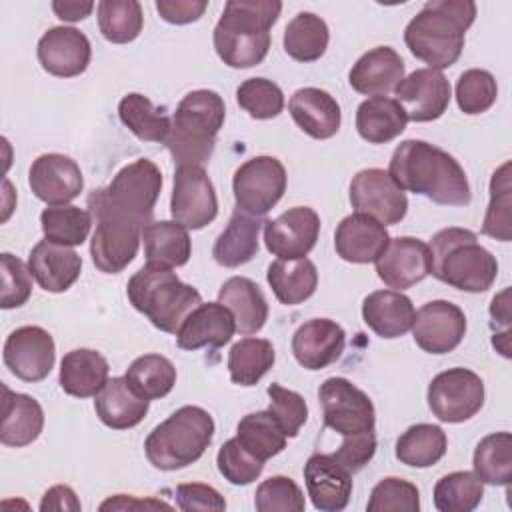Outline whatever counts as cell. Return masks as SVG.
<instances>
[{
    "label": "cell",
    "instance_id": "obj_1",
    "mask_svg": "<svg viewBox=\"0 0 512 512\" xmlns=\"http://www.w3.org/2000/svg\"><path fill=\"white\" fill-rule=\"evenodd\" d=\"M388 174L398 188L442 206H466L472 198L466 172L458 160L424 140L400 142L390 158Z\"/></svg>",
    "mask_w": 512,
    "mask_h": 512
},
{
    "label": "cell",
    "instance_id": "obj_2",
    "mask_svg": "<svg viewBox=\"0 0 512 512\" xmlns=\"http://www.w3.org/2000/svg\"><path fill=\"white\" fill-rule=\"evenodd\" d=\"M476 18L470 0H430L408 22L404 42L412 56L434 70L452 66L464 48V34Z\"/></svg>",
    "mask_w": 512,
    "mask_h": 512
},
{
    "label": "cell",
    "instance_id": "obj_3",
    "mask_svg": "<svg viewBox=\"0 0 512 512\" xmlns=\"http://www.w3.org/2000/svg\"><path fill=\"white\" fill-rule=\"evenodd\" d=\"M282 10L278 0H230L214 26V48L230 68L258 66L270 48V28Z\"/></svg>",
    "mask_w": 512,
    "mask_h": 512
},
{
    "label": "cell",
    "instance_id": "obj_4",
    "mask_svg": "<svg viewBox=\"0 0 512 512\" xmlns=\"http://www.w3.org/2000/svg\"><path fill=\"white\" fill-rule=\"evenodd\" d=\"M428 248L432 256L430 274L456 290L486 292L498 276L494 254L478 244L472 230L442 228L432 236Z\"/></svg>",
    "mask_w": 512,
    "mask_h": 512
},
{
    "label": "cell",
    "instance_id": "obj_5",
    "mask_svg": "<svg viewBox=\"0 0 512 512\" xmlns=\"http://www.w3.org/2000/svg\"><path fill=\"white\" fill-rule=\"evenodd\" d=\"M130 304L144 314L152 326L176 334L186 316L202 304L200 292L184 284L172 268L160 264L142 266L126 284Z\"/></svg>",
    "mask_w": 512,
    "mask_h": 512
},
{
    "label": "cell",
    "instance_id": "obj_6",
    "mask_svg": "<svg viewBox=\"0 0 512 512\" xmlns=\"http://www.w3.org/2000/svg\"><path fill=\"white\" fill-rule=\"evenodd\" d=\"M226 106L214 90L188 92L172 116V128L164 140L178 166H202L214 152L216 134L224 126Z\"/></svg>",
    "mask_w": 512,
    "mask_h": 512
},
{
    "label": "cell",
    "instance_id": "obj_7",
    "mask_svg": "<svg viewBox=\"0 0 512 512\" xmlns=\"http://www.w3.org/2000/svg\"><path fill=\"white\" fill-rule=\"evenodd\" d=\"M214 438V420L200 406H182L146 438L144 452L158 470H180L196 462Z\"/></svg>",
    "mask_w": 512,
    "mask_h": 512
},
{
    "label": "cell",
    "instance_id": "obj_8",
    "mask_svg": "<svg viewBox=\"0 0 512 512\" xmlns=\"http://www.w3.org/2000/svg\"><path fill=\"white\" fill-rule=\"evenodd\" d=\"M160 190V168L148 158H138L120 168L108 186L88 194V212L116 214L144 228L152 222Z\"/></svg>",
    "mask_w": 512,
    "mask_h": 512
},
{
    "label": "cell",
    "instance_id": "obj_9",
    "mask_svg": "<svg viewBox=\"0 0 512 512\" xmlns=\"http://www.w3.org/2000/svg\"><path fill=\"white\" fill-rule=\"evenodd\" d=\"M232 192L238 210L264 216L286 192V168L274 156H254L236 168Z\"/></svg>",
    "mask_w": 512,
    "mask_h": 512
},
{
    "label": "cell",
    "instance_id": "obj_10",
    "mask_svg": "<svg viewBox=\"0 0 512 512\" xmlns=\"http://www.w3.org/2000/svg\"><path fill=\"white\" fill-rule=\"evenodd\" d=\"M484 404V382L468 368H448L428 384L432 414L448 424L470 420Z\"/></svg>",
    "mask_w": 512,
    "mask_h": 512
},
{
    "label": "cell",
    "instance_id": "obj_11",
    "mask_svg": "<svg viewBox=\"0 0 512 512\" xmlns=\"http://www.w3.org/2000/svg\"><path fill=\"white\" fill-rule=\"evenodd\" d=\"M318 400L322 404L324 424L340 436H354L374 430L376 412L370 396L350 380L332 376L320 384Z\"/></svg>",
    "mask_w": 512,
    "mask_h": 512
},
{
    "label": "cell",
    "instance_id": "obj_12",
    "mask_svg": "<svg viewBox=\"0 0 512 512\" xmlns=\"http://www.w3.org/2000/svg\"><path fill=\"white\" fill-rule=\"evenodd\" d=\"M170 214L176 222L190 230H200L216 218V190L202 166L184 164L176 168Z\"/></svg>",
    "mask_w": 512,
    "mask_h": 512
},
{
    "label": "cell",
    "instance_id": "obj_13",
    "mask_svg": "<svg viewBox=\"0 0 512 512\" xmlns=\"http://www.w3.org/2000/svg\"><path fill=\"white\" fill-rule=\"evenodd\" d=\"M350 204L384 226L398 224L408 212V198L382 168H364L350 182Z\"/></svg>",
    "mask_w": 512,
    "mask_h": 512
},
{
    "label": "cell",
    "instance_id": "obj_14",
    "mask_svg": "<svg viewBox=\"0 0 512 512\" xmlns=\"http://www.w3.org/2000/svg\"><path fill=\"white\" fill-rule=\"evenodd\" d=\"M92 220H96L90 240L94 266L104 274L122 272L136 258L144 228L116 214H94Z\"/></svg>",
    "mask_w": 512,
    "mask_h": 512
},
{
    "label": "cell",
    "instance_id": "obj_15",
    "mask_svg": "<svg viewBox=\"0 0 512 512\" xmlns=\"http://www.w3.org/2000/svg\"><path fill=\"white\" fill-rule=\"evenodd\" d=\"M6 368L24 382L44 380L56 362V346L48 330L40 326H20L4 342Z\"/></svg>",
    "mask_w": 512,
    "mask_h": 512
},
{
    "label": "cell",
    "instance_id": "obj_16",
    "mask_svg": "<svg viewBox=\"0 0 512 512\" xmlns=\"http://www.w3.org/2000/svg\"><path fill=\"white\" fill-rule=\"evenodd\" d=\"M320 216L310 206H296L264 222V244L280 260L306 258L316 246Z\"/></svg>",
    "mask_w": 512,
    "mask_h": 512
},
{
    "label": "cell",
    "instance_id": "obj_17",
    "mask_svg": "<svg viewBox=\"0 0 512 512\" xmlns=\"http://www.w3.org/2000/svg\"><path fill=\"white\" fill-rule=\"evenodd\" d=\"M394 94L406 118L412 122L438 120L448 110L452 98L450 82L434 68H418L404 76L394 88Z\"/></svg>",
    "mask_w": 512,
    "mask_h": 512
},
{
    "label": "cell",
    "instance_id": "obj_18",
    "mask_svg": "<svg viewBox=\"0 0 512 512\" xmlns=\"http://www.w3.org/2000/svg\"><path fill=\"white\" fill-rule=\"evenodd\" d=\"M466 334V316L460 306L448 300L424 304L412 324L414 342L428 354L452 352Z\"/></svg>",
    "mask_w": 512,
    "mask_h": 512
},
{
    "label": "cell",
    "instance_id": "obj_19",
    "mask_svg": "<svg viewBox=\"0 0 512 512\" xmlns=\"http://www.w3.org/2000/svg\"><path fill=\"white\" fill-rule=\"evenodd\" d=\"M28 186L32 194L48 206H64L84 188L80 166L64 154L50 152L38 156L28 170Z\"/></svg>",
    "mask_w": 512,
    "mask_h": 512
},
{
    "label": "cell",
    "instance_id": "obj_20",
    "mask_svg": "<svg viewBox=\"0 0 512 512\" xmlns=\"http://www.w3.org/2000/svg\"><path fill=\"white\" fill-rule=\"evenodd\" d=\"M432 270V256L426 242L412 236L390 238L376 260L378 278L398 292L422 282Z\"/></svg>",
    "mask_w": 512,
    "mask_h": 512
},
{
    "label": "cell",
    "instance_id": "obj_21",
    "mask_svg": "<svg viewBox=\"0 0 512 512\" xmlns=\"http://www.w3.org/2000/svg\"><path fill=\"white\" fill-rule=\"evenodd\" d=\"M38 62L40 66L58 78L80 76L92 56L90 40L84 32L72 26L48 28L38 40Z\"/></svg>",
    "mask_w": 512,
    "mask_h": 512
},
{
    "label": "cell",
    "instance_id": "obj_22",
    "mask_svg": "<svg viewBox=\"0 0 512 512\" xmlns=\"http://www.w3.org/2000/svg\"><path fill=\"white\" fill-rule=\"evenodd\" d=\"M304 482L312 506L320 512H340L352 496V472L332 454H312L304 464Z\"/></svg>",
    "mask_w": 512,
    "mask_h": 512
},
{
    "label": "cell",
    "instance_id": "obj_23",
    "mask_svg": "<svg viewBox=\"0 0 512 512\" xmlns=\"http://www.w3.org/2000/svg\"><path fill=\"white\" fill-rule=\"evenodd\" d=\"M346 346V332L330 318H312L296 328L292 354L306 370H322L334 364Z\"/></svg>",
    "mask_w": 512,
    "mask_h": 512
},
{
    "label": "cell",
    "instance_id": "obj_24",
    "mask_svg": "<svg viewBox=\"0 0 512 512\" xmlns=\"http://www.w3.org/2000/svg\"><path fill=\"white\" fill-rule=\"evenodd\" d=\"M390 242L384 224L368 214H350L340 220L334 232L336 254L352 264L376 262Z\"/></svg>",
    "mask_w": 512,
    "mask_h": 512
},
{
    "label": "cell",
    "instance_id": "obj_25",
    "mask_svg": "<svg viewBox=\"0 0 512 512\" xmlns=\"http://www.w3.org/2000/svg\"><path fill=\"white\" fill-rule=\"evenodd\" d=\"M236 332L232 312L220 302H208L196 306L180 330L176 332V344L182 350H198V348H220L232 340Z\"/></svg>",
    "mask_w": 512,
    "mask_h": 512
},
{
    "label": "cell",
    "instance_id": "obj_26",
    "mask_svg": "<svg viewBox=\"0 0 512 512\" xmlns=\"http://www.w3.org/2000/svg\"><path fill=\"white\" fill-rule=\"evenodd\" d=\"M28 268L38 286L46 292H66L82 272V258L70 246L40 240L28 256Z\"/></svg>",
    "mask_w": 512,
    "mask_h": 512
},
{
    "label": "cell",
    "instance_id": "obj_27",
    "mask_svg": "<svg viewBox=\"0 0 512 512\" xmlns=\"http://www.w3.org/2000/svg\"><path fill=\"white\" fill-rule=\"evenodd\" d=\"M288 110L302 132L316 140H328L340 130V104L326 90L308 86L290 96Z\"/></svg>",
    "mask_w": 512,
    "mask_h": 512
},
{
    "label": "cell",
    "instance_id": "obj_28",
    "mask_svg": "<svg viewBox=\"0 0 512 512\" xmlns=\"http://www.w3.org/2000/svg\"><path fill=\"white\" fill-rule=\"evenodd\" d=\"M404 78V60L390 46H376L350 68V86L364 96H386Z\"/></svg>",
    "mask_w": 512,
    "mask_h": 512
},
{
    "label": "cell",
    "instance_id": "obj_29",
    "mask_svg": "<svg viewBox=\"0 0 512 512\" xmlns=\"http://www.w3.org/2000/svg\"><path fill=\"white\" fill-rule=\"evenodd\" d=\"M150 400L140 396L126 376L110 378L96 394L94 408L100 422L112 430H128L144 420Z\"/></svg>",
    "mask_w": 512,
    "mask_h": 512
},
{
    "label": "cell",
    "instance_id": "obj_30",
    "mask_svg": "<svg viewBox=\"0 0 512 512\" xmlns=\"http://www.w3.org/2000/svg\"><path fill=\"white\" fill-rule=\"evenodd\" d=\"M412 300L398 290H376L362 302L366 326L380 338H400L414 324Z\"/></svg>",
    "mask_w": 512,
    "mask_h": 512
},
{
    "label": "cell",
    "instance_id": "obj_31",
    "mask_svg": "<svg viewBox=\"0 0 512 512\" xmlns=\"http://www.w3.org/2000/svg\"><path fill=\"white\" fill-rule=\"evenodd\" d=\"M218 302L232 312L236 332L242 336L260 332L268 320V302L260 286L246 276L228 278L218 290Z\"/></svg>",
    "mask_w": 512,
    "mask_h": 512
},
{
    "label": "cell",
    "instance_id": "obj_32",
    "mask_svg": "<svg viewBox=\"0 0 512 512\" xmlns=\"http://www.w3.org/2000/svg\"><path fill=\"white\" fill-rule=\"evenodd\" d=\"M2 392L0 442L14 448L32 444L44 428V410L40 402L28 394L12 392L8 386H2Z\"/></svg>",
    "mask_w": 512,
    "mask_h": 512
},
{
    "label": "cell",
    "instance_id": "obj_33",
    "mask_svg": "<svg viewBox=\"0 0 512 512\" xmlns=\"http://www.w3.org/2000/svg\"><path fill=\"white\" fill-rule=\"evenodd\" d=\"M264 222L262 216H252L236 208L214 242V260L224 268H238L250 262L258 252V234Z\"/></svg>",
    "mask_w": 512,
    "mask_h": 512
},
{
    "label": "cell",
    "instance_id": "obj_34",
    "mask_svg": "<svg viewBox=\"0 0 512 512\" xmlns=\"http://www.w3.org/2000/svg\"><path fill=\"white\" fill-rule=\"evenodd\" d=\"M108 360L90 348H76L60 362V388L76 398L96 396L108 382Z\"/></svg>",
    "mask_w": 512,
    "mask_h": 512
},
{
    "label": "cell",
    "instance_id": "obj_35",
    "mask_svg": "<svg viewBox=\"0 0 512 512\" xmlns=\"http://www.w3.org/2000/svg\"><path fill=\"white\" fill-rule=\"evenodd\" d=\"M404 108L388 96H372L356 110V130L370 144H386L406 130Z\"/></svg>",
    "mask_w": 512,
    "mask_h": 512
},
{
    "label": "cell",
    "instance_id": "obj_36",
    "mask_svg": "<svg viewBox=\"0 0 512 512\" xmlns=\"http://www.w3.org/2000/svg\"><path fill=\"white\" fill-rule=\"evenodd\" d=\"M142 242L148 264L178 268L184 266L192 254L188 228L176 220L150 222L142 230Z\"/></svg>",
    "mask_w": 512,
    "mask_h": 512
},
{
    "label": "cell",
    "instance_id": "obj_37",
    "mask_svg": "<svg viewBox=\"0 0 512 512\" xmlns=\"http://www.w3.org/2000/svg\"><path fill=\"white\" fill-rule=\"evenodd\" d=\"M266 280L284 306H296L308 300L318 286V270L312 260H276L268 266Z\"/></svg>",
    "mask_w": 512,
    "mask_h": 512
},
{
    "label": "cell",
    "instance_id": "obj_38",
    "mask_svg": "<svg viewBox=\"0 0 512 512\" xmlns=\"http://www.w3.org/2000/svg\"><path fill=\"white\" fill-rule=\"evenodd\" d=\"M120 122L144 142H164L170 134L172 120L164 108H156L144 94L130 92L118 104Z\"/></svg>",
    "mask_w": 512,
    "mask_h": 512
},
{
    "label": "cell",
    "instance_id": "obj_39",
    "mask_svg": "<svg viewBox=\"0 0 512 512\" xmlns=\"http://www.w3.org/2000/svg\"><path fill=\"white\" fill-rule=\"evenodd\" d=\"M448 448L446 434L436 424H414L396 440V458L412 468L438 464Z\"/></svg>",
    "mask_w": 512,
    "mask_h": 512
},
{
    "label": "cell",
    "instance_id": "obj_40",
    "mask_svg": "<svg viewBox=\"0 0 512 512\" xmlns=\"http://www.w3.org/2000/svg\"><path fill=\"white\" fill-rule=\"evenodd\" d=\"M326 22L312 12H298L284 28V50L298 62H314L328 48Z\"/></svg>",
    "mask_w": 512,
    "mask_h": 512
},
{
    "label": "cell",
    "instance_id": "obj_41",
    "mask_svg": "<svg viewBox=\"0 0 512 512\" xmlns=\"http://www.w3.org/2000/svg\"><path fill=\"white\" fill-rule=\"evenodd\" d=\"M276 352L270 340L242 338L228 352L230 380L238 386H256L274 366Z\"/></svg>",
    "mask_w": 512,
    "mask_h": 512
},
{
    "label": "cell",
    "instance_id": "obj_42",
    "mask_svg": "<svg viewBox=\"0 0 512 512\" xmlns=\"http://www.w3.org/2000/svg\"><path fill=\"white\" fill-rule=\"evenodd\" d=\"M238 442L258 460L266 462L286 448V434L270 410L250 412L236 426Z\"/></svg>",
    "mask_w": 512,
    "mask_h": 512
},
{
    "label": "cell",
    "instance_id": "obj_43",
    "mask_svg": "<svg viewBox=\"0 0 512 512\" xmlns=\"http://www.w3.org/2000/svg\"><path fill=\"white\" fill-rule=\"evenodd\" d=\"M474 474L492 486H508L512 480V436L494 432L484 436L474 450Z\"/></svg>",
    "mask_w": 512,
    "mask_h": 512
},
{
    "label": "cell",
    "instance_id": "obj_44",
    "mask_svg": "<svg viewBox=\"0 0 512 512\" xmlns=\"http://www.w3.org/2000/svg\"><path fill=\"white\" fill-rule=\"evenodd\" d=\"M124 376L128 384L148 400L164 398L176 384V368L162 354L138 356Z\"/></svg>",
    "mask_w": 512,
    "mask_h": 512
},
{
    "label": "cell",
    "instance_id": "obj_45",
    "mask_svg": "<svg viewBox=\"0 0 512 512\" xmlns=\"http://www.w3.org/2000/svg\"><path fill=\"white\" fill-rule=\"evenodd\" d=\"M40 224L46 240L72 248L82 244L88 238L90 226H92V214L72 204L50 206L42 210Z\"/></svg>",
    "mask_w": 512,
    "mask_h": 512
},
{
    "label": "cell",
    "instance_id": "obj_46",
    "mask_svg": "<svg viewBox=\"0 0 512 512\" xmlns=\"http://www.w3.org/2000/svg\"><path fill=\"white\" fill-rule=\"evenodd\" d=\"M96 10L98 28L112 44H128L142 32L144 16L142 6L136 0H102Z\"/></svg>",
    "mask_w": 512,
    "mask_h": 512
},
{
    "label": "cell",
    "instance_id": "obj_47",
    "mask_svg": "<svg viewBox=\"0 0 512 512\" xmlns=\"http://www.w3.org/2000/svg\"><path fill=\"white\" fill-rule=\"evenodd\" d=\"M432 496L440 512H470L484 498V482L474 472H450L436 482Z\"/></svg>",
    "mask_w": 512,
    "mask_h": 512
},
{
    "label": "cell",
    "instance_id": "obj_48",
    "mask_svg": "<svg viewBox=\"0 0 512 512\" xmlns=\"http://www.w3.org/2000/svg\"><path fill=\"white\" fill-rule=\"evenodd\" d=\"M512 224V184L510 162H504L490 178V202L482 222V234L500 242L510 240Z\"/></svg>",
    "mask_w": 512,
    "mask_h": 512
},
{
    "label": "cell",
    "instance_id": "obj_49",
    "mask_svg": "<svg viewBox=\"0 0 512 512\" xmlns=\"http://www.w3.org/2000/svg\"><path fill=\"white\" fill-rule=\"evenodd\" d=\"M498 98L496 78L482 68H470L460 74L456 82V102L458 108L468 114H482L492 108Z\"/></svg>",
    "mask_w": 512,
    "mask_h": 512
},
{
    "label": "cell",
    "instance_id": "obj_50",
    "mask_svg": "<svg viewBox=\"0 0 512 512\" xmlns=\"http://www.w3.org/2000/svg\"><path fill=\"white\" fill-rule=\"evenodd\" d=\"M236 102L256 120L276 118L284 108L280 86L268 78H248L236 88Z\"/></svg>",
    "mask_w": 512,
    "mask_h": 512
},
{
    "label": "cell",
    "instance_id": "obj_51",
    "mask_svg": "<svg viewBox=\"0 0 512 512\" xmlns=\"http://www.w3.org/2000/svg\"><path fill=\"white\" fill-rule=\"evenodd\" d=\"M368 512H418L420 492L416 484L390 476L382 478L370 492Z\"/></svg>",
    "mask_w": 512,
    "mask_h": 512
},
{
    "label": "cell",
    "instance_id": "obj_52",
    "mask_svg": "<svg viewBox=\"0 0 512 512\" xmlns=\"http://www.w3.org/2000/svg\"><path fill=\"white\" fill-rule=\"evenodd\" d=\"M258 512H304L306 500L300 486L288 476H270L254 494Z\"/></svg>",
    "mask_w": 512,
    "mask_h": 512
},
{
    "label": "cell",
    "instance_id": "obj_53",
    "mask_svg": "<svg viewBox=\"0 0 512 512\" xmlns=\"http://www.w3.org/2000/svg\"><path fill=\"white\" fill-rule=\"evenodd\" d=\"M216 464L220 474L234 486H246L252 484L264 470V462L252 456L240 442L238 438L226 440L218 454H216Z\"/></svg>",
    "mask_w": 512,
    "mask_h": 512
},
{
    "label": "cell",
    "instance_id": "obj_54",
    "mask_svg": "<svg viewBox=\"0 0 512 512\" xmlns=\"http://www.w3.org/2000/svg\"><path fill=\"white\" fill-rule=\"evenodd\" d=\"M268 396H270V406L268 410L272 412V416L278 420V424L282 426L284 434L288 438L298 436L300 428L306 424L308 420V406L306 400L294 392L284 388L278 382H272L268 386Z\"/></svg>",
    "mask_w": 512,
    "mask_h": 512
},
{
    "label": "cell",
    "instance_id": "obj_55",
    "mask_svg": "<svg viewBox=\"0 0 512 512\" xmlns=\"http://www.w3.org/2000/svg\"><path fill=\"white\" fill-rule=\"evenodd\" d=\"M0 266H2L0 306L4 310H10L26 304V300L32 294V272L28 264H24L20 258L12 256L10 252H4L0 256Z\"/></svg>",
    "mask_w": 512,
    "mask_h": 512
},
{
    "label": "cell",
    "instance_id": "obj_56",
    "mask_svg": "<svg viewBox=\"0 0 512 512\" xmlns=\"http://www.w3.org/2000/svg\"><path fill=\"white\" fill-rule=\"evenodd\" d=\"M340 448L332 454L348 472L362 470L376 452V434L374 430L354 434V436H342Z\"/></svg>",
    "mask_w": 512,
    "mask_h": 512
},
{
    "label": "cell",
    "instance_id": "obj_57",
    "mask_svg": "<svg viewBox=\"0 0 512 512\" xmlns=\"http://www.w3.org/2000/svg\"><path fill=\"white\" fill-rule=\"evenodd\" d=\"M174 496H176L178 508L184 512H192V510L222 512L226 508L224 496L216 488H212L208 484H200V482L176 486Z\"/></svg>",
    "mask_w": 512,
    "mask_h": 512
},
{
    "label": "cell",
    "instance_id": "obj_58",
    "mask_svg": "<svg viewBox=\"0 0 512 512\" xmlns=\"http://www.w3.org/2000/svg\"><path fill=\"white\" fill-rule=\"evenodd\" d=\"M208 8L206 0H156V10L170 24L196 22Z\"/></svg>",
    "mask_w": 512,
    "mask_h": 512
},
{
    "label": "cell",
    "instance_id": "obj_59",
    "mask_svg": "<svg viewBox=\"0 0 512 512\" xmlns=\"http://www.w3.org/2000/svg\"><path fill=\"white\" fill-rule=\"evenodd\" d=\"M40 510L46 512V510H70V512H80L82 510V504L80 500L76 498V492L70 488V486H64V484H56L52 488L46 490V494L42 496V502H40Z\"/></svg>",
    "mask_w": 512,
    "mask_h": 512
},
{
    "label": "cell",
    "instance_id": "obj_60",
    "mask_svg": "<svg viewBox=\"0 0 512 512\" xmlns=\"http://www.w3.org/2000/svg\"><path fill=\"white\" fill-rule=\"evenodd\" d=\"M156 508H166L170 510L172 506L162 502V500H156V498H144V500H136L134 496L130 494H116V496H110L108 500H104L100 504V510H156Z\"/></svg>",
    "mask_w": 512,
    "mask_h": 512
},
{
    "label": "cell",
    "instance_id": "obj_61",
    "mask_svg": "<svg viewBox=\"0 0 512 512\" xmlns=\"http://www.w3.org/2000/svg\"><path fill=\"white\" fill-rule=\"evenodd\" d=\"M54 14L64 22H78L90 16L94 10V2L90 0H54L52 2Z\"/></svg>",
    "mask_w": 512,
    "mask_h": 512
},
{
    "label": "cell",
    "instance_id": "obj_62",
    "mask_svg": "<svg viewBox=\"0 0 512 512\" xmlns=\"http://www.w3.org/2000/svg\"><path fill=\"white\" fill-rule=\"evenodd\" d=\"M490 316H492V324H502L506 330H510V320H512V312H510V288H504L500 294H496L492 298L490 304Z\"/></svg>",
    "mask_w": 512,
    "mask_h": 512
}]
</instances>
